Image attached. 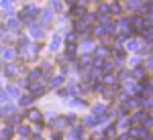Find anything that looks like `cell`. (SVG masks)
Here are the masks:
<instances>
[{
    "mask_svg": "<svg viewBox=\"0 0 153 140\" xmlns=\"http://www.w3.org/2000/svg\"><path fill=\"white\" fill-rule=\"evenodd\" d=\"M37 12H39V8H35V6H27L23 12H21V18L23 21H29V18H35Z\"/></svg>",
    "mask_w": 153,
    "mask_h": 140,
    "instance_id": "1",
    "label": "cell"
},
{
    "mask_svg": "<svg viewBox=\"0 0 153 140\" xmlns=\"http://www.w3.org/2000/svg\"><path fill=\"white\" fill-rule=\"evenodd\" d=\"M104 110H106V106H102V104L94 106V108H92V116H94L96 120H100V118H102V114H104Z\"/></svg>",
    "mask_w": 153,
    "mask_h": 140,
    "instance_id": "2",
    "label": "cell"
},
{
    "mask_svg": "<svg viewBox=\"0 0 153 140\" xmlns=\"http://www.w3.org/2000/svg\"><path fill=\"white\" fill-rule=\"evenodd\" d=\"M131 136H135V138H145V136H147V130L143 128V126L133 128V130H131Z\"/></svg>",
    "mask_w": 153,
    "mask_h": 140,
    "instance_id": "3",
    "label": "cell"
},
{
    "mask_svg": "<svg viewBox=\"0 0 153 140\" xmlns=\"http://www.w3.org/2000/svg\"><path fill=\"white\" fill-rule=\"evenodd\" d=\"M29 120H33V122H43V118H41V114H39V110H29Z\"/></svg>",
    "mask_w": 153,
    "mask_h": 140,
    "instance_id": "4",
    "label": "cell"
},
{
    "mask_svg": "<svg viewBox=\"0 0 153 140\" xmlns=\"http://www.w3.org/2000/svg\"><path fill=\"white\" fill-rule=\"evenodd\" d=\"M61 45V35H53L51 37V51H57Z\"/></svg>",
    "mask_w": 153,
    "mask_h": 140,
    "instance_id": "5",
    "label": "cell"
},
{
    "mask_svg": "<svg viewBox=\"0 0 153 140\" xmlns=\"http://www.w3.org/2000/svg\"><path fill=\"white\" fill-rule=\"evenodd\" d=\"M29 33L35 37V39H39V37L43 35V33H41V24H33V26H29Z\"/></svg>",
    "mask_w": 153,
    "mask_h": 140,
    "instance_id": "6",
    "label": "cell"
},
{
    "mask_svg": "<svg viewBox=\"0 0 153 140\" xmlns=\"http://www.w3.org/2000/svg\"><path fill=\"white\" fill-rule=\"evenodd\" d=\"M71 14H74V16H80V18H82L84 14H86V8H84V6H74V8H71Z\"/></svg>",
    "mask_w": 153,
    "mask_h": 140,
    "instance_id": "7",
    "label": "cell"
},
{
    "mask_svg": "<svg viewBox=\"0 0 153 140\" xmlns=\"http://www.w3.org/2000/svg\"><path fill=\"white\" fill-rule=\"evenodd\" d=\"M6 95H8V97H14V100H16V97L21 95V92H19L16 87H8V89H6Z\"/></svg>",
    "mask_w": 153,
    "mask_h": 140,
    "instance_id": "8",
    "label": "cell"
},
{
    "mask_svg": "<svg viewBox=\"0 0 153 140\" xmlns=\"http://www.w3.org/2000/svg\"><path fill=\"white\" fill-rule=\"evenodd\" d=\"M131 24H133V26H135V29H141L143 26V18L141 16H135V18H133V21H129Z\"/></svg>",
    "mask_w": 153,
    "mask_h": 140,
    "instance_id": "9",
    "label": "cell"
},
{
    "mask_svg": "<svg viewBox=\"0 0 153 140\" xmlns=\"http://www.w3.org/2000/svg\"><path fill=\"white\" fill-rule=\"evenodd\" d=\"M143 118H145V114H143V112H139V114H133L129 122H141Z\"/></svg>",
    "mask_w": 153,
    "mask_h": 140,
    "instance_id": "10",
    "label": "cell"
},
{
    "mask_svg": "<svg viewBox=\"0 0 153 140\" xmlns=\"http://www.w3.org/2000/svg\"><path fill=\"white\" fill-rule=\"evenodd\" d=\"M33 100H35L33 95H25V97H21V106H29Z\"/></svg>",
    "mask_w": 153,
    "mask_h": 140,
    "instance_id": "11",
    "label": "cell"
},
{
    "mask_svg": "<svg viewBox=\"0 0 153 140\" xmlns=\"http://www.w3.org/2000/svg\"><path fill=\"white\" fill-rule=\"evenodd\" d=\"M84 136V128L82 126H76V130H74V138H82Z\"/></svg>",
    "mask_w": 153,
    "mask_h": 140,
    "instance_id": "12",
    "label": "cell"
},
{
    "mask_svg": "<svg viewBox=\"0 0 153 140\" xmlns=\"http://www.w3.org/2000/svg\"><path fill=\"white\" fill-rule=\"evenodd\" d=\"M39 77H41V69H35L31 75H29V79H31V81H37Z\"/></svg>",
    "mask_w": 153,
    "mask_h": 140,
    "instance_id": "13",
    "label": "cell"
},
{
    "mask_svg": "<svg viewBox=\"0 0 153 140\" xmlns=\"http://www.w3.org/2000/svg\"><path fill=\"white\" fill-rule=\"evenodd\" d=\"M76 39H78V33H70L68 35V45H76Z\"/></svg>",
    "mask_w": 153,
    "mask_h": 140,
    "instance_id": "14",
    "label": "cell"
},
{
    "mask_svg": "<svg viewBox=\"0 0 153 140\" xmlns=\"http://www.w3.org/2000/svg\"><path fill=\"white\" fill-rule=\"evenodd\" d=\"M133 75H135V77H137V79H141V77H145V71H143L141 67H137V69L133 71Z\"/></svg>",
    "mask_w": 153,
    "mask_h": 140,
    "instance_id": "15",
    "label": "cell"
},
{
    "mask_svg": "<svg viewBox=\"0 0 153 140\" xmlns=\"http://www.w3.org/2000/svg\"><path fill=\"white\" fill-rule=\"evenodd\" d=\"M14 55H16L14 49H6V51H4V57H6V59H14Z\"/></svg>",
    "mask_w": 153,
    "mask_h": 140,
    "instance_id": "16",
    "label": "cell"
},
{
    "mask_svg": "<svg viewBox=\"0 0 153 140\" xmlns=\"http://www.w3.org/2000/svg\"><path fill=\"white\" fill-rule=\"evenodd\" d=\"M43 18H45V21H47V23H49V21L53 18V12L49 10V8H45V10H43Z\"/></svg>",
    "mask_w": 153,
    "mask_h": 140,
    "instance_id": "17",
    "label": "cell"
},
{
    "mask_svg": "<svg viewBox=\"0 0 153 140\" xmlns=\"http://www.w3.org/2000/svg\"><path fill=\"white\" fill-rule=\"evenodd\" d=\"M19 18H10V21H8V26H10V29H14V31H16V29H19Z\"/></svg>",
    "mask_w": 153,
    "mask_h": 140,
    "instance_id": "18",
    "label": "cell"
},
{
    "mask_svg": "<svg viewBox=\"0 0 153 140\" xmlns=\"http://www.w3.org/2000/svg\"><path fill=\"white\" fill-rule=\"evenodd\" d=\"M94 33H96V35H98V37H104L106 29H104V26H96V29H94Z\"/></svg>",
    "mask_w": 153,
    "mask_h": 140,
    "instance_id": "19",
    "label": "cell"
},
{
    "mask_svg": "<svg viewBox=\"0 0 153 140\" xmlns=\"http://www.w3.org/2000/svg\"><path fill=\"white\" fill-rule=\"evenodd\" d=\"M108 12H114V14H118V12H120V6H118V4H112V6H108Z\"/></svg>",
    "mask_w": 153,
    "mask_h": 140,
    "instance_id": "20",
    "label": "cell"
},
{
    "mask_svg": "<svg viewBox=\"0 0 153 140\" xmlns=\"http://www.w3.org/2000/svg\"><path fill=\"white\" fill-rule=\"evenodd\" d=\"M0 138H2V140H8V138H10V128H6V130H4V132L0 134Z\"/></svg>",
    "mask_w": 153,
    "mask_h": 140,
    "instance_id": "21",
    "label": "cell"
},
{
    "mask_svg": "<svg viewBox=\"0 0 153 140\" xmlns=\"http://www.w3.org/2000/svg\"><path fill=\"white\" fill-rule=\"evenodd\" d=\"M127 49H129V51H137V43H135V41H129V43H127Z\"/></svg>",
    "mask_w": 153,
    "mask_h": 140,
    "instance_id": "22",
    "label": "cell"
},
{
    "mask_svg": "<svg viewBox=\"0 0 153 140\" xmlns=\"http://www.w3.org/2000/svg\"><path fill=\"white\" fill-rule=\"evenodd\" d=\"M141 4V0H129V8H137Z\"/></svg>",
    "mask_w": 153,
    "mask_h": 140,
    "instance_id": "23",
    "label": "cell"
},
{
    "mask_svg": "<svg viewBox=\"0 0 153 140\" xmlns=\"http://www.w3.org/2000/svg\"><path fill=\"white\" fill-rule=\"evenodd\" d=\"M6 73H8V75H14V73H16V67H14V65H8V67H6Z\"/></svg>",
    "mask_w": 153,
    "mask_h": 140,
    "instance_id": "24",
    "label": "cell"
},
{
    "mask_svg": "<svg viewBox=\"0 0 153 140\" xmlns=\"http://www.w3.org/2000/svg\"><path fill=\"white\" fill-rule=\"evenodd\" d=\"M19 132H21L23 136H29V128H27V126H19Z\"/></svg>",
    "mask_w": 153,
    "mask_h": 140,
    "instance_id": "25",
    "label": "cell"
},
{
    "mask_svg": "<svg viewBox=\"0 0 153 140\" xmlns=\"http://www.w3.org/2000/svg\"><path fill=\"white\" fill-rule=\"evenodd\" d=\"M106 63V61H104ZM102 67H104V71H112L114 69V63H106V65H102Z\"/></svg>",
    "mask_w": 153,
    "mask_h": 140,
    "instance_id": "26",
    "label": "cell"
},
{
    "mask_svg": "<svg viewBox=\"0 0 153 140\" xmlns=\"http://www.w3.org/2000/svg\"><path fill=\"white\" fill-rule=\"evenodd\" d=\"M55 126H57V128H61V126H65V120H61V118H59V120H55Z\"/></svg>",
    "mask_w": 153,
    "mask_h": 140,
    "instance_id": "27",
    "label": "cell"
},
{
    "mask_svg": "<svg viewBox=\"0 0 153 140\" xmlns=\"http://www.w3.org/2000/svg\"><path fill=\"white\" fill-rule=\"evenodd\" d=\"M96 55H98V57H104V55H106V49H98V51H96Z\"/></svg>",
    "mask_w": 153,
    "mask_h": 140,
    "instance_id": "28",
    "label": "cell"
},
{
    "mask_svg": "<svg viewBox=\"0 0 153 140\" xmlns=\"http://www.w3.org/2000/svg\"><path fill=\"white\" fill-rule=\"evenodd\" d=\"M68 92H70L71 95H76V93H78V87H76V85H71V87H70V89H68Z\"/></svg>",
    "mask_w": 153,
    "mask_h": 140,
    "instance_id": "29",
    "label": "cell"
},
{
    "mask_svg": "<svg viewBox=\"0 0 153 140\" xmlns=\"http://www.w3.org/2000/svg\"><path fill=\"white\" fill-rule=\"evenodd\" d=\"M6 97H8L6 92H0V102H6Z\"/></svg>",
    "mask_w": 153,
    "mask_h": 140,
    "instance_id": "30",
    "label": "cell"
},
{
    "mask_svg": "<svg viewBox=\"0 0 153 140\" xmlns=\"http://www.w3.org/2000/svg\"><path fill=\"white\" fill-rule=\"evenodd\" d=\"M4 6H6V8L10 10V8H12V0H4Z\"/></svg>",
    "mask_w": 153,
    "mask_h": 140,
    "instance_id": "31",
    "label": "cell"
},
{
    "mask_svg": "<svg viewBox=\"0 0 153 140\" xmlns=\"http://www.w3.org/2000/svg\"><path fill=\"white\" fill-rule=\"evenodd\" d=\"M61 81H63V77H61V75H57V77H55V81H53V83H55V85H59Z\"/></svg>",
    "mask_w": 153,
    "mask_h": 140,
    "instance_id": "32",
    "label": "cell"
},
{
    "mask_svg": "<svg viewBox=\"0 0 153 140\" xmlns=\"http://www.w3.org/2000/svg\"><path fill=\"white\" fill-rule=\"evenodd\" d=\"M51 4H53L55 8H59V6H61V4H59V0H51Z\"/></svg>",
    "mask_w": 153,
    "mask_h": 140,
    "instance_id": "33",
    "label": "cell"
},
{
    "mask_svg": "<svg viewBox=\"0 0 153 140\" xmlns=\"http://www.w3.org/2000/svg\"><path fill=\"white\" fill-rule=\"evenodd\" d=\"M0 69H2V63H0Z\"/></svg>",
    "mask_w": 153,
    "mask_h": 140,
    "instance_id": "34",
    "label": "cell"
},
{
    "mask_svg": "<svg viewBox=\"0 0 153 140\" xmlns=\"http://www.w3.org/2000/svg\"><path fill=\"white\" fill-rule=\"evenodd\" d=\"M149 2H151V0H147V4H149Z\"/></svg>",
    "mask_w": 153,
    "mask_h": 140,
    "instance_id": "35",
    "label": "cell"
},
{
    "mask_svg": "<svg viewBox=\"0 0 153 140\" xmlns=\"http://www.w3.org/2000/svg\"><path fill=\"white\" fill-rule=\"evenodd\" d=\"M68 2H74V0H68Z\"/></svg>",
    "mask_w": 153,
    "mask_h": 140,
    "instance_id": "36",
    "label": "cell"
},
{
    "mask_svg": "<svg viewBox=\"0 0 153 140\" xmlns=\"http://www.w3.org/2000/svg\"><path fill=\"white\" fill-rule=\"evenodd\" d=\"M147 140H151V138H147Z\"/></svg>",
    "mask_w": 153,
    "mask_h": 140,
    "instance_id": "37",
    "label": "cell"
},
{
    "mask_svg": "<svg viewBox=\"0 0 153 140\" xmlns=\"http://www.w3.org/2000/svg\"><path fill=\"white\" fill-rule=\"evenodd\" d=\"M0 35H2V33H0Z\"/></svg>",
    "mask_w": 153,
    "mask_h": 140,
    "instance_id": "38",
    "label": "cell"
}]
</instances>
